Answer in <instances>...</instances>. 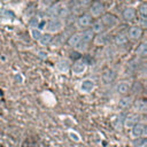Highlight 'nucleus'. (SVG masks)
<instances>
[{
	"mask_svg": "<svg viewBox=\"0 0 147 147\" xmlns=\"http://www.w3.org/2000/svg\"><path fill=\"white\" fill-rule=\"evenodd\" d=\"M65 26V22L64 20L62 18H56V17H52V18H48L46 20L44 23H42V28L41 30L44 32H47V33H51V34H56V33H60Z\"/></svg>",
	"mask_w": 147,
	"mask_h": 147,
	"instance_id": "1",
	"label": "nucleus"
},
{
	"mask_svg": "<svg viewBox=\"0 0 147 147\" xmlns=\"http://www.w3.org/2000/svg\"><path fill=\"white\" fill-rule=\"evenodd\" d=\"M87 13L93 18H99V17H101L106 13V7H105L103 2H101L100 0H94V1H92L90 3Z\"/></svg>",
	"mask_w": 147,
	"mask_h": 147,
	"instance_id": "2",
	"label": "nucleus"
},
{
	"mask_svg": "<svg viewBox=\"0 0 147 147\" xmlns=\"http://www.w3.org/2000/svg\"><path fill=\"white\" fill-rule=\"evenodd\" d=\"M100 20L102 21L106 31H110V30L115 29L119 24V18L116 15H114L113 13H105L100 17Z\"/></svg>",
	"mask_w": 147,
	"mask_h": 147,
	"instance_id": "3",
	"label": "nucleus"
},
{
	"mask_svg": "<svg viewBox=\"0 0 147 147\" xmlns=\"http://www.w3.org/2000/svg\"><path fill=\"white\" fill-rule=\"evenodd\" d=\"M88 68V63L85 59H78L71 63L70 71L72 72L74 76H83Z\"/></svg>",
	"mask_w": 147,
	"mask_h": 147,
	"instance_id": "4",
	"label": "nucleus"
},
{
	"mask_svg": "<svg viewBox=\"0 0 147 147\" xmlns=\"http://www.w3.org/2000/svg\"><path fill=\"white\" fill-rule=\"evenodd\" d=\"M147 134V126L144 122H138L130 129V137L132 139H139Z\"/></svg>",
	"mask_w": 147,
	"mask_h": 147,
	"instance_id": "5",
	"label": "nucleus"
},
{
	"mask_svg": "<svg viewBox=\"0 0 147 147\" xmlns=\"http://www.w3.org/2000/svg\"><path fill=\"white\" fill-rule=\"evenodd\" d=\"M93 21V17L88 14V13H83L80 15H78V17L76 18V26L80 30H84V29H87L91 23Z\"/></svg>",
	"mask_w": 147,
	"mask_h": 147,
	"instance_id": "6",
	"label": "nucleus"
},
{
	"mask_svg": "<svg viewBox=\"0 0 147 147\" xmlns=\"http://www.w3.org/2000/svg\"><path fill=\"white\" fill-rule=\"evenodd\" d=\"M95 88V82L92 78H84L79 82L78 90L83 94H90Z\"/></svg>",
	"mask_w": 147,
	"mask_h": 147,
	"instance_id": "7",
	"label": "nucleus"
},
{
	"mask_svg": "<svg viewBox=\"0 0 147 147\" xmlns=\"http://www.w3.org/2000/svg\"><path fill=\"white\" fill-rule=\"evenodd\" d=\"M71 68V61L67 57H61L55 62V70L59 74H68Z\"/></svg>",
	"mask_w": 147,
	"mask_h": 147,
	"instance_id": "8",
	"label": "nucleus"
},
{
	"mask_svg": "<svg viewBox=\"0 0 147 147\" xmlns=\"http://www.w3.org/2000/svg\"><path fill=\"white\" fill-rule=\"evenodd\" d=\"M141 119V115L132 111L130 114H127L124 118H123V126L125 129H131L133 125H136L138 122H140Z\"/></svg>",
	"mask_w": 147,
	"mask_h": 147,
	"instance_id": "9",
	"label": "nucleus"
},
{
	"mask_svg": "<svg viewBox=\"0 0 147 147\" xmlns=\"http://www.w3.org/2000/svg\"><path fill=\"white\" fill-rule=\"evenodd\" d=\"M115 90H116L117 94H119V95H127L129 92H131V90H132V83L129 79L121 80L116 84Z\"/></svg>",
	"mask_w": 147,
	"mask_h": 147,
	"instance_id": "10",
	"label": "nucleus"
},
{
	"mask_svg": "<svg viewBox=\"0 0 147 147\" xmlns=\"http://www.w3.org/2000/svg\"><path fill=\"white\" fill-rule=\"evenodd\" d=\"M144 34V29H141L139 25H131L126 32V36L129 39L133 40V41H137V40H140L141 37Z\"/></svg>",
	"mask_w": 147,
	"mask_h": 147,
	"instance_id": "11",
	"label": "nucleus"
},
{
	"mask_svg": "<svg viewBox=\"0 0 147 147\" xmlns=\"http://www.w3.org/2000/svg\"><path fill=\"white\" fill-rule=\"evenodd\" d=\"M137 17V10L134 7H131V6H127L123 9L122 11V18L124 22L126 23H130V22H133Z\"/></svg>",
	"mask_w": 147,
	"mask_h": 147,
	"instance_id": "12",
	"label": "nucleus"
},
{
	"mask_svg": "<svg viewBox=\"0 0 147 147\" xmlns=\"http://www.w3.org/2000/svg\"><path fill=\"white\" fill-rule=\"evenodd\" d=\"M109 33L108 31H103V32H100L98 34H94V38H93V44L95 46H105L109 42Z\"/></svg>",
	"mask_w": 147,
	"mask_h": 147,
	"instance_id": "13",
	"label": "nucleus"
},
{
	"mask_svg": "<svg viewBox=\"0 0 147 147\" xmlns=\"http://www.w3.org/2000/svg\"><path fill=\"white\" fill-rule=\"evenodd\" d=\"M116 79V72L111 68H107L101 74V80L103 84H110Z\"/></svg>",
	"mask_w": 147,
	"mask_h": 147,
	"instance_id": "14",
	"label": "nucleus"
},
{
	"mask_svg": "<svg viewBox=\"0 0 147 147\" xmlns=\"http://www.w3.org/2000/svg\"><path fill=\"white\" fill-rule=\"evenodd\" d=\"M131 107L133 108V111L139 115H142L147 111V103L144 99H137L136 101H133Z\"/></svg>",
	"mask_w": 147,
	"mask_h": 147,
	"instance_id": "15",
	"label": "nucleus"
},
{
	"mask_svg": "<svg viewBox=\"0 0 147 147\" xmlns=\"http://www.w3.org/2000/svg\"><path fill=\"white\" fill-rule=\"evenodd\" d=\"M15 18V14L13 10L2 8L0 9V23H11Z\"/></svg>",
	"mask_w": 147,
	"mask_h": 147,
	"instance_id": "16",
	"label": "nucleus"
},
{
	"mask_svg": "<svg viewBox=\"0 0 147 147\" xmlns=\"http://www.w3.org/2000/svg\"><path fill=\"white\" fill-rule=\"evenodd\" d=\"M90 26H91L90 29L92 30V32H93L94 34H98V33H100V32L106 31V30H105V26H103V23H102V21L100 20V17L93 20Z\"/></svg>",
	"mask_w": 147,
	"mask_h": 147,
	"instance_id": "17",
	"label": "nucleus"
},
{
	"mask_svg": "<svg viewBox=\"0 0 147 147\" xmlns=\"http://www.w3.org/2000/svg\"><path fill=\"white\" fill-rule=\"evenodd\" d=\"M132 103H133L132 96H130V95H122V98L117 102V106H118L119 109H127V108H130L132 106Z\"/></svg>",
	"mask_w": 147,
	"mask_h": 147,
	"instance_id": "18",
	"label": "nucleus"
},
{
	"mask_svg": "<svg viewBox=\"0 0 147 147\" xmlns=\"http://www.w3.org/2000/svg\"><path fill=\"white\" fill-rule=\"evenodd\" d=\"M41 99L44 100V102L47 106H54V105H56V98L49 91H44L41 93Z\"/></svg>",
	"mask_w": 147,
	"mask_h": 147,
	"instance_id": "19",
	"label": "nucleus"
},
{
	"mask_svg": "<svg viewBox=\"0 0 147 147\" xmlns=\"http://www.w3.org/2000/svg\"><path fill=\"white\" fill-rule=\"evenodd\" d=\"M53 39H54L53 34L47 33V32H44V33L41 34V37L38 39V44H39L40 46H42V47H46V46L52 45Z\"/></svg>",
	"mask_w": 147,
	"mask_h": 147,
	"instance_id": "20",
	"label": "nucleus"
},
{
	"mask_svg": "<svg viewBox=\"0 0 147 147\" xmlns=\"http://www.w3.org/2000/svg\"><path fill=\"white\" fill-rule=\"evenodd\" d=\"M127 41H129V38H127L126 33H124V32H119L114 37V44L116 46H119V47L125 46L127 44Z\"/></svg>",
	"mask_w": 147,
	"mask_h": 147,
	"instance_id": "21",
	"label": "nucleus"
},
{
	"mask_svg": "<svg viewBox=\"0 0 147 147\" xmlns=\"http://www.w3.org/2000/svg\"><path fill=\"white\" fill-rule=\"evenodd\" d=\"M80 36H82V39L80 40H83V41H85L87 44H91L92 40H93V38H94V33L88 28L87 29H84L83 31H80Z\"/></svg>",
	"mask_w": 147,
	"mask_h": 147,
	"instance_id": "22",
	"label": "nucleus"
},
{
	"mask_svg": "<svg viewBox=\"0 0 147 147\" xmlns=\"http://www.w3.org/2000/svg\"><path fill=\"white\" fill-rule=\"evenodd\" d=\"M80 39H82V36H80V31L79 32H75V33H72L69 38H68V40H67V44L70 46V47H76L77 46V44L80 41Z\"/></svg>",
	"mask_w": 147,
	"mask_h": 147,
	"instance_id": "23",
	"label": "nucleus"
},
{
	"mask_svg": "<svg viewBox=\"0 0 147 147\" xmlns=\"http://www.w3.org/2000/svg\"><path fill=\"white\" fill-rule=\"evenodd\" d=\"M136 55L139 57H145L147 55V41L146 40H142L138 45V47L136 49Z\"/></svg>",
	"mask_w": 147,
	"mask_h": 147,
	"instance_id": "24",
	"label": "nucleus"
},
{
	"mask_svg": "<svg viewBox=\"0 0 147 147\" xmlns=\"http://www.w3.org/2000/svg\"><path fill=\"white\" fill-rule=\"evenodd\" d=\"M29 33H30V37L33 39V40H36V41H38V39L41 37V34L44 33V31L40 29V28H30L29 29Z\"/></svg>",
	"mask_w": 147,
	"mask_h": 147,
	"instance_id": "25",
	"label": "nucleus"
},
{
	"mask_svg": "<svg viewBox=\"0 0 147 147\" xmlns=\"http://www.w3.org/2000/svg\"><path fill=\"white\" fill-rule=\"evenodd\" d=\"M137 10V16H141V17H147V3L146 1H142L138 8L136 9Z\"/></svg>",
	"mask_w": 147,
	"mask_h": 147,
	"instance_id": "26",
	"label": "nucleus"
},
{
	"mask_svg": "<svg viewBox=\"0 0 147 147\" xmlns=\"http://www.w3.org/2000/svg\"><path fill=\"white\" fill-rule=\"evenodd\" d=\"M68 136H69V138H70L72 141H75V142H80V141H82V137H80V134H79L77 131L72 130V129L68 130Z\"/></svg>",
	"mask_w": 147,
	"mask_h": 147,
	"instance_id": "27",
	"label": "nucleus"
},
{
	"mask_svg": "<svg viewBox=\"0 0 147 147\" xmlns=\"http://www.w3.org/2000/svg\"><path fill=\"white\" fill-rule=\"evenodd\" d=\"M88 47H90V44H87V42L80 40V41L77 44V46H76L75 48H76L78 52H80V53H85V52H87Z\"/></svg>",
	"mask_w": 147,
	"mask_h": 147,
	"instance_id": "28",
	"label": "nucleus"
},
{
	"mask_svg": "<svg viewBox=\"0 0 147 147\" xmlns=\"http://www.w3.org/2000/svg\"><path fill=\"white\" fill-rule=\"evenodd\" d=\"M54 2H56V0H39V6H40L42 9H45V8L51 7Z\"/></svg>",
	"mask_w": 147,
	"mask_h": 147,
	"instance_id": "29",
	"label": "nucleus"
},
{
	"mask_svg": "<svg viewBox=\"0 0 147 147\" xmlns=\"http://www.w3.org/2000/svg\"><path fill=\"white\" fill-rule=\"evenodd\" d=\"M77 2L80 7H88L90 3L92 2V0H77Z\"/></svg>",
	"mask_w": 147,
	"mask_h": 147,
	"instance_id": "30",
	"label": "nucleus"
},
{
	"mask_svg": "<svg viewBox=\"0 0 147 147\" xmlns=\"http://www.w3.org/2000/svg\"><path fill=\"white\" fill-rule=\"evenodd\" d=\"M141 1H146V0H141Z\"/></svg>",
	"mask_w": 147,
	"mask_h": 147,
	"instance_id": "31",
	"label": "nucleus"
}]
</instances>
